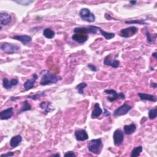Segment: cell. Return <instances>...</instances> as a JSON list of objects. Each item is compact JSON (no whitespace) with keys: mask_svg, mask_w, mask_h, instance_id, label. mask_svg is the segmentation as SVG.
Here are the masks:
<instances>
[{"mask_svg":"<svg viewBox=\"0 0 157 157\" xmlns=\"http://www.w3.org/2000/svg\"><path fill=\"white\" fill-rule=\"evenodd\" d=\"M61 80V77L60 76L52 74L49 71H44V74H42L40 81V85L42 86H46L52 84H55Z\"/></svg>","mask_w":157,"mask_h":157,"instance_id":"1","label":"cell"},{"mask_svg":"<svg viewBox=\"0 0 157 157\" xmlns=\"http://www.w3.org/2000/svg\"><path fill=\"white\" fill-rule=\"evenodd\" d=\"M103 147V144L101 139H92L90 141V142L88 144V150L95 154V155H99Z\"/></svg>","mask_w":157,"mask_h":157,"instance_id":"2","label":"cell"},{"mask_svg":"<svg viewBox=\"0 0 157 157\" xmlns=\"http://www.w3.org/2000/svg\"><path fill=\"white\" fill-rule=\"evenodd\" d=\"M104 93L107 94H111V97H107V99L110 102H113L119 99H125V95L123 93L121 92L118 93L115 90L113 89H107L104 90Z\"/></svg>","mask_w":157,"mask_h":157,"instance_id":"3","label":"cell"},{"mask_svg":"<svg viewBox=\"0 0 157 157\" xmlns=\"http://www.w3.org/2000/svg\"><path fill=\"white\" fill-rule=\"evenodd\" d=\"M80 18L87 22L93 23L95 21V16L91 12L90 9L87 8H83L80 10L79 13Z\"/></svg>","mask_w":157,"mask_h":157,"instance_id":"4","label":"cell"},{"mask_svg":"<svg viewBox=\"0 0 157 157\" xmlns=\"http://www.w3.org/2000/svg\"><path fill=\"white\" fill-rule=\"evenodd\" d=\"M1 49L7 54H12L20 50V47L16 44L3 42L1 44Z\"/></svg>","mask_w":157,"mask_h":157,"instance_id":"5","label":"cell"},{"mask_svg":"<svg viewBox=\"0 0 157 157\" xmlns=\"http://www.w3.org/2000/svg\"><path fill=\"white\" fill-rule=\"evenodd\" d=\"M97 28L96 26L90 25L88 27H76L74 29V33H81L84 34H96L97 33Z\"/></svg>","mask_w":157,"mask_h":157,"instance_id":"6","label":"cell"},{"mask_svg":"<svg viewBox=\"0 0 157 157\" xmlns=\"http://www.w3.org/2000/svg\"><path fill=\"white\" fill-rule=\"evenodd\" d=\"M138 29L135 26H129L126 28L121 29L120 31V36L121 37H123L124 38H129L131 36H133L135 35Z\"/></svg>","mask_w":157,"mask_h":157,"instance_id":"7","label":"cell"},{"mask_svg":"<svg viewBox=\"0 0 157 157\" xmlns=\"http://www.w3.org/2000/svg\"><path fill=\"white\" fill-rule=\"evenodd\" d=\"M132 109V107L126 104V102L124 103L123 105H121V106L118 107V108H117L114 112H113V116L117 117H120V116H122V115H126L131 109Z\"/></svg>","mask_w":157,"mask_h":157,"instance_id":"8","label":"cell"},{"mask_svg":"<svg viewBox=\"0 0 157 157\" xmlns=\"http://www.w3.org/2000/svg\"><path fill=\"white\" fill-rule=\"evenodd\" d=\"M113 144L115 146H120L124 140V132L120 129H117L113 134Z\"/></svg>","mask_w":157,"mask_h":157,"instance_id":"9","label":"cell"},{"mask_svg":"<svg viewBox=\"0 0 157 157\" xmlns=\"http://www.w3.org/2000/svg\"><path fill=\"white\" fill-rule=\"evenodd\" d=\"M111 55L109 54L104 59V64L106 66H111L113 68H117L120 66V62L119 60L116 59L115 58H112L111 57Z\"/></svg>","mask_w":157,"mask_h":157,"instance_id":"10","label":"cell"},{"mask_svg":"<svg viewBox=\"0 0 157 157\" xmlns=\"http://www.w3.org/2000/svg\"><path fill=\"white\" fill-rule=\"evenodd\" d=\"M75 137L78 141H85L88 139V134L85 129H77L75 131Z\"/></svg>","mask_w":157,"mask_h":157,"instance_id":"11","label":"cell"},{"mask_svg":"<svg viewBox=\"0 0 157 157\" xmlns=\"http://www.w3.org/2000/svg\"><path fill=\"white\" fill-rule=\"evenodd\" d=\"M18 83V80L17 78H13L10 81H9L6 77L2 78V86L5 89L7 90L11 89L12 86L17 85Z\"/></svg>","mask_w":157,"mask_h":157,"instance_id":"12","label":"cell"},{"mask_svg":"<svg viewBox=\"0 0 157 157\" xmlns=\"http://www.w3.org/2000/svg\"><path fill=\"white\" fill-rule=\"evenodd\" d=\"M38 78V76L36 74H33L32 75V78L30 79H28L24 83H23V86L24 88L28 91L29 90L32 89L34 87V83L37 79Z\"/></svg>","mask_w":157,"mask_h":157,"instance_id":"13","label":"cell"},{"mask_svg":"<svg viewBox=\"0 0 157 157\" xmlns=\"http://www.w3.org/2000/svg\"><path fill=\"white\" fill-rule=\"evenodd\" d=\"M13 115V107H10L6 109L2 110L0 112V119L1 120H8Z\"/></svg>","mask_w":157,"mask_h":157,"instance_id":"14","label":"cell"},{"mask_svg":"<svg viewBox=\"0 0 157 157\" xmlns=\"http://www.w3.org/2000/svg\"><path fill=\"white\" fill-rule=\"evenodd\" d=\"M72 39L79 44H83L88 39V36L81 33H74L72 36Z\"/></svg>","mask_w":157,"mask_h":157,"instance_id":"15","label":"cell"},{"mask_svg":"<svg viewBox=\"0 0 157 157\" xmlns=\"http://www.w3.org/2000/svg\"><path fill=\"white\" fill-rule=\"evenodd\" d=\"M12 17L7 12H1L0 13V23L1 25H7L10 23Z\"/></svg>","mask_w":157,"mask_h":157,"instance_id":"16","label":"cell"},{"mask_svg":"<svg viewBox=\"0 0 157 157\" xmlns=\"http://www.w3.org/2000/svg\"><path fill=\"white\" fill-rule=\"evenodd\" d=\"M137 95L139 96L141 101H148L153 102H155L156 101V98L153 94L144 93H138Z\"/></svg>","mask_w":157,"mask_h":157,"instance_id":"17","label":"cell"},{"mask_svg":"<svg viewBox=\"0 0 157 157\" xmlns=\"http://www.w3.org/2000/svg\"><path fill=\"white\" fill-rule=\"evenodd\" d=\"M12 38L20 41L23 45H26L32 40V37L28 35H17L13 36Z\"/></svg>","mask_w":157,"mask_h":157,"instance_id":"18","label":"cell"},{"mask_svg":"<svg viewBox=\"0 0 157 157\" xmlns=\"http://www.w3.org/2000/svg\"><path fill=\"white\" fill-rule=\"evenodd\" d=\"M102 113V110L100 107V105L98 103H95L94 105V108L92 111L91 117V118H97Z\"/></svg>","mask_w":157,"mask_h":157,"instance_id":"19","label":"cell"},{"mask_svg":"<svg viewBox=\"0 0 157 157\" xmlns=\"http://www.w3.org/2000/svg\"><path fill=\"white\" fill-rule=\"evenodd\" d=\"M21 141H22L21 136L20 135H17V136H13L10 139L9 144L12 148H15L18 146L19 144H20V143L21 142Z\"/></svg>","mask_w":157,"mask_h":157,"instance_id":"20","label":"cell"},{"mask_svg":"<svg viewBox=\"0 0 157 157\" xmlns=\"http://www.w3.org/2000/svg\"><path fill=\"white\" fill-rule=\"evenodd\" d=\"M136 125L132 123H131L130 124H128V125H124V128H123V129H124V133L126 135H131L132 134H133L136 130Z\"/></svg>","mask_w":157,"mask_h":157,"instance_id":"21","label":"cell"},{"mask_svg":"<svg viewBox=\"0 0 157 157\" xmlns=\"http://www.w3.org/2000/svg\"><path fill=\"white\" fill-rule=\"evenodd\" d=\"M51 102H45V101H42L40 103L39 106L42 109L44 110V113L45 114H47L48 112L52 111L53 109L51 107Z\"/></svg>","mask_w":157,"mask_h":157,"instance_id":"22","label":"cell"},{"mask_svg":"<svg viewBox=\"0 0 157 157\" xmlns=\"http://www.w3.org/2000/svg\"><path fill=\"white\" fill-rule=\"evenodd\" d=\"M96 28L97 29H98L101 33V34L104 36L105 37V39L107 40H110L112 38H113L115 36V33H108V32H106L105 31H104L102 28H101L100 27H98V26H96Z\"/></svg>","mask_w":157,"mask_h":157,"instance_id":"23","label":"cell"},{"mask_svg":"<svg viewBox=\"0 0 157 157\" xmlns=\"http://www.w3.org/2000/svg\"><path fill=\"white\" fill-rule=\"evenodd\" d=\"M55 33L52 29L47 28L43 31V35L47 39H52L55 36Z\"/></svg>","mask_w":157,"mask_h":157,"instance_id":"24","label":"cell"},{"mask_svg":"<svg viewBox=\"0 0 157 157\" xmlns=\"http://www.w3.org/2000/svg\"><path fill=\"white\" fill-rule=\"evenodd\" d=\"M31 109V105L28 103V101H26V100L22 102L21 107L20 108V110L18 111V114L24 112H26V111H28V110H29Z\"/></svg>","mask_w":157,"mask_h":157,"instance_id":"25","label":"cell"},{"mask_svg":"<svg viewBox=\"0 0 157 157\" xmlns=\"http://www.w3.org/2000/svg\"><path fill=\"white\" fill-rule=\"evenodd\" d=\"M143 150V147L141 145H139V146H137V147H136L135 148H134L132 149V150L131 151V157H136V156H140L141 152Z\"/></svg>","mask_w":157,"mask_h":157,"instance_id":"26","label":"cell"},{"mask_svg":"<svg viewBox=\"0 0 157 157\" xmlns=\"http://www.w3.org/2000/svg\"><path fill=\"white\" fill-rule=\"evenodd\" d=\"M87 86V83H86L85 82H82L80 83H78V85H76L75 86V89L77 90L78 93L80 94H83V90L84 88Z\"/></svg>","mask_w":157,"mask_h":157,"instance_id":"27","label":"cell"},{"mask_svg":"<svg viewBox=\"0 0 157 157\" xmlns=\"http://www.w3.org/2000/svg\"><path fill=\"white\" fill-rule=\"evenodd\" d=\"M157 116V110H156V107H155L154 108L149 109L148 111V118L150 120H154L156 118Z\"/></svg>","mask_w":157,"mask_h":157,"instance_id":"28","label":"cell"},{"mask_svg":"<svg viewBox=\"0 0 157 157\" xmlns=\"http://www.w3.org/2000/svg\"><path fill=\"white\" fill-rule=\"evenodd\" d=\"M145 20H133L125 21L124 23L126 24H138V25H147V23L145 21Z\"/></svg>","mask_w":157,"mask_h":157,"instance_id":"29","label":"cell"},{"mask_svg":"<svg viewBox=\"0 0 157 157\" xmlns=\"http://www.w3.org/2000/svg\"><path fill=\"white\" fill-rule=\"evenodd\" d=\"M46 94H45V91H43L42 93H36L34 94H32V95H30V96H28V97L29 98H31L33 100H37V99H39V98L40 97H42V96H45Z\"/></svg>","mask_w":157,"mask_h":157,"instance_id":"30","label":"cell"},{"mask_svg":"<svg viewBox=\"0 0 157 157\" xmlns=\"http://www.w3.org/2000/svg\"><path fill=\"white\" fill-rule=\"evenodd\" d=\"M14 2H15L16 3L18 4H20V5H22V6H28L29 4H31V3L34 2V1H31V0H18V1H13Z\"/></svg>","mask_w":157,"mask_h":157,"instance_id":"31","label":"cell"},{"mask_svg":"<svg viewBox=\"0 0 157 157\" xmlns=\"http://www.w3.org/2000/svg\"><path fill=\"white\" fill-rule=\"evenodd\" d=\"M146 36H147V40L148 42H153L156 39V35L155 34L154 36H153V35L151 36V34L148 31H147L146 32Z\"/></svg>","mask_w":157,"mask_h":157,"instance_id":"32","label":"cell"},{"mask_svg":"<svg viewBox=\"0 0 157 157\" xmlns=\"http://www.w3.org/2000/svg\"><path fill=\"white\" fill-rule=\"evenodd\" d=\"M64 156L67 157V156H71V157H75L76 156V155L75 154V153L72 151H67L66 152L64 155Z\"/></svg>","mask_w":157,"mask_h":157,"instance_id":"33","label":"cell"},{"mask_svg":"<svg viewBox=\"0 0 157 157\" xmlns=\"http://www.w3.org/2000/svg\"><path fill=\"white\" fill-rule=\"evenodd\" d=\"M87 66H88V67H89V69H90V70L92 71L96 72V71H97L96 67L94 65H93V64H91V63L88 64H87Z\"/></svg>","mask_w":157,"mask_h":157,"instance_id":"34","label":"cell"},{"mask_svg":"<svg viewBox=\"0 0 157 157\" xmlns=\"http://www.w3.org/2000/svg\"><path fill=\"white\" fill-rule=\"evenodd\" d=\"M14 155V153L13 151H9L6 153H4V154H2L1 155V157H7V156H13Z\"/></svg>","mask_w":157,"mask_h":157,"instance_id":"35","label":"cell"},{"mask_svg":"<svg viewBox=\"0 0 157 157\" xmlns=\"http://www.w3.org/2000/svg\"><path fill=\"white\" fill-rule=\"evenodd\" d=\"M103 114H104V115L105 117H109V116L110 115V112H109L107 109L104 108V112H103Z\"/></svg>","mask_w":157,"mask_h":157,"instance_id":"36","label":"cell"},{"mask_svg":"<svg viewBox=\"0 0 157 157\" xmlns=\"http://www.w3.org/2000/svg\"><path fill=\"white\" fill-rule=\"evenodd\" d=\"M156 83L155 82H151L150 83V87H152L153 88H156Z\"/></svg>","mask_w":157,"mask_h":157,"instance_id":"37","label":"cell"},{"mask_svg":"<svg viewBox=\"0 0 157 157\" xmlns=\"http://www.w3.org/2000/svg\"><path fill=\"white\" fill-rule=\"evenodd\" d=\"M52 156H57V157H59L60 156V155L59 153H55V154H53L51 155Z\"/></svg>","mask_w":157,"mask_h":157,"instance_id":"38","label":"cell"},{"mask_svg":"<svg viewBox=\"0 0 157 157\" xmlns=\"http://www.w3.org/2000/svg\"><path fill=\"white\" fill-rule=\"evenodd\" d=\"M136 1H129V3L131 4V5H135L136 4Z\"/></svg>","mask_w":157,"mask_h":157,"instance_id":"39","label":"cell"},{"mask_svg":"<svg viewBox=\"0 0 157 157\" xmlns=\"http://www.w3.org/2000/svg\"><path fill=\"white\" fill-rule=\"evenodd\" d=\"M152 56L154 57L155 59H156V52H154L152 53Z\"/></svg>","mask_w":157,"mask_h":157,"instance_id":"40","label":"cell"}]
</instances>
